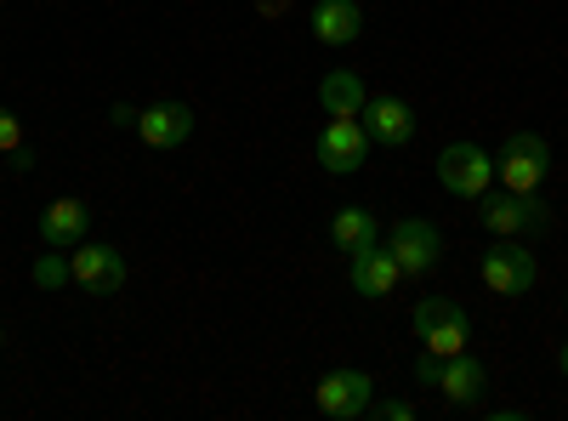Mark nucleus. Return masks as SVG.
Listing matches in <instances>:
<instances>
[{
  "mask_svg": "<svg viewBox=\"0 0 568 421\" xmlns=\"http://www.w3.org/2000/svg\"><path fill=\"white\" fill-rule=\"evenodd\" d=\"M546 177H551L546 137H535V131L506 137V149L495 154V182H500V189H511V194H540Z\"/></svg>",
  "mask_w": 568,
  "mask_h": 421,
  "instance_id": "nucleus-1",
  "label": "nucleus"
},
{
  "mask_svg": "<svg viewBox=\"0 0 568 421\" xmlns=\"http://www.w3.org/2000/svg\"><path fill=\"white\" fill-rule=\"evenodd\" d=\"M415 337H420L426 353L455 359V353H466V342H471V319H466V308L449 302V297H426V302L415 308Z\"/></svg>",
  "mask_w": 568,
  "mask_h": 421,
  "instance_id": "nucleus-2",
  "label": "nucleus"
},
{
  "mask_svg": "<svg viewBox=\"0 0 568 421\" xmlns=\"http://www.w3.org/2000/svg\"><path fill=\"white\" fill-rule=\"evenodd\" d=\"M478 222L495 233V240H517V233H546L551 211H546L535 194H511V189H500V194H484Z\"/></svg>",
  "mask_w": 568,
  "mask_h": 421,
  "instance_id": "nucleus-3",
  "label": "nucleus"
},
{
  "mask_svg": "<svg viewBox=\"0 0 568 421\" xmlns=\"http://www.w3.org/2000/svg\"><path fill=\"white\" fill-rule=\"evenodd\" d=\"M438 182L460 200H484L495 189V154H484L478 143H449L438 154Z\"/></svg>",
  "mask_w": 568,
  "mask_h": 421,
  "instance_id": "nucleus-4",
  "label": "nucleus"
},
{
  "mask_svg": "<svg viewBox=\"0 0 568 421\" xmlns=\"http://www.w3.org/2000/svg\"><path fill=\"white\" fill-rule=\"evenodd\" d=\"M369 131H364V120L353 114V120H329L324 131H318V166L329 171V177H353L364 160H369Z\"/></svg>",
  "mask_w": 568,
  "mask_h": 421,
  "instance_id": "nucleus-5",
  "label": "nucleus"
},
{
  "mask_svg": "<svg viewBox=\"0 0 568 421\" xmlns=\"http://www.w3.org/2000/svg\"><path fill=\"white\" fill-rule=\"evenodd\" d=\"M478 273H484V285H489L495 297H529V291H535V257L517 245V240L489 245L484 262H478Z\"/></svg>",
  "mask_w": 568,
  "mask_h": 421,
  "instance_id": "nucleus-6",
  "label": "nucleus"
},
{
  "mask_svg": "<svg viewBox=\"0 0 568 421\" xmlns=\"http://www.w3.org/2000/svg\"><path fill=\"white\" fill-rule=\"evenodd\" d=\"M387 251L398 257L404 273H433L438 257H444V233H438L433 222H420V217H404V222H393V233H387Z\"/></svg>",
  "mask_w": 568,
  "mask_h": 421,
  "instance_id": "nucleus-7",
  "label": "nucleus"
},
{
  "mask_svg": "<svg viewBox=\"0 0 568 421\" xmlns=\"http://www.w3.org/2000/svg\"><path fill=\"white\" fill-rule=\"evenodd\" d=\"M369 404H375V382L364 370H329L318 382V410L336 421H358V415H369Z\"/></svg>",
  "mask_w": 568,
  "mask_h": 421,
  "instance_id": "nucleus-8",
  "label": "nucleus"
},
{
  "mask_svg": "<svg viewBox=\"0 0 568 421\" xmlns=\"http://www.w3.org/2000/svg\"><path fill=\"white\" fill-rule=\"evenodd\" d=\"M69 268H74V285L91 291V297H114L125 285V257L114 245H85L80 240L74 257H69Z\"/></svg>",
  "mask_w": 568,
  "mask_h": 421,
  "instance_id": "nucleus-9",
  "label": "nucleus"
},
{
  "mask_svg": "<svg viewBox=\"0 0 568 421\" xmlns=\"http://www.w3.org/2000/svg\"><path fill=\"white\" fill-rule=\"evenodd\" d=\"M364 131L375 149H409L415 143V109L404 98H369L364 103Z\"/></svg>",
  "mask_w": 568,
  "mask_h": 421,
  "instance_id": "nucleus-10",
  "label": "nucleus"
},
{
  "mask_svg": "<svg viewBox=\"0 0 568 421\" xmlns=\"http://www.w3.org/2000/svg\"><path fill=\"white\" fill-rule=\"evenodd\" d=\"M136 131L149 149H182L187 137H194V109L187 103H149L136 114Z\"/></svg>",
  "mask_w": 568,
  "mask_h": 421,
  "instance_id": "nucleus-11",
  "label": "nucleus"
},
{
  "mask_svg": "<svg viewBox=\"0 0 568 421\" xmlns=\"http://www.w3.org/2000/svg\"><path fill=\"white\" fill-rule=\"evenodd\" d=\"M347 279H353V291L358 297H393L398 291V279H404V268H398V257L387 251V245H369V251H358L353 257V268H347Z\"/></svg>",
  "mask_w": 568,
  "mask_h": 421,
  "instance_id": "nucleus-12",
  "label": "nucleus"
},
{
  "mask_svg": "<svg viewBox=\"0 0 568 421\" xmlns=\"http://www.w3.org/2000/svg\"><path fill=\"white\" fill-rule=\"evenodd\" d=\"M364 34V7L358 0H318L313 7V40L318 46H353Z\"/></svg>",
  "mask_w": 568,
  "mask_h": 421,
  "instance_id": "nucleus-13",
  "label": "nucleus"
},
{
  "mask_svg": "<svg viewBox=\"0 0 568 421\" xmlns=\"http://www.w3.org/2000/svg\"><path fill=\"white\" fill-rule=\"evenodd\" d=\"M85 228H91V211L85 200H52L40 211V245H80L85 240Z\"/></svg>",
  "mask_w": 568,
  "mask_h": 421,
  "instance_id": "nucleus-14",
  "label": "nucleus"
},
{
  "mask_svg": "<svg viewBox=\"0 0 568 421\" xmlns=\"http://www.w3.org/2000/svg\"><path fill=\"white\" fill-rule=\"evenodd\" d=\"M438 388H444V399H449V404H478V399L489 393V370H484L478 359H471V353H455V359H444Z\"/></svg>",
  "mask_w": 568,
  "mask_h": 421,
  "instance_id": "nucleus-15",
  "label": "nucleus"
},
{
  "mask_svg": "<svg viewBox=\"0 0 568 421\" xmlns=\"http://www.w3.org/2000/svg\"><path fill=\"white\" fill-rule=\"evenodd\" d=\"M318 103L329 109V120H353V114H364L369 91H364V80H358L353 69H329V74L318 80Z\"/></svg>",
  "mask_w": 568,
  "mask_h": 421,
  "instance_id": "nucleus-16",
  "label": "nucleus"
},
{
  "mask_svg": "<svg viewBox=\"0 0 568 421\" xmlns=\"http://www.w3.org/2000/svg\"><path fill=\"white\" fill-rule=\"evenodd\" d=\"M329 245L347 251V257H358V251H369V245H382V228H375V217H369L364 206H342L336 217H329Z\"/></svg>",
  "mask_w": 568,
  "mask_h": 421,
  "instance_id": "nucleus-17",
  "label": "nucleus"
},
{
  "mask_svg": "<svg viewBox=\"0 0 568 421\" xmlns=\"http://www.w3.org/2000/svg\"><path fill=\"white\" fill-rule=\"evenodd\" d=\"M69 279H74V268H69L58 251H45V257L34 262V285H40V291H58V285H69Z\"/></svg>",
  "mask_w": 568,
  "mask_h": 421,
  "instance_id": "nucleus-18",
  "label": "nucleus"
},
{
  "mask_svg": "<svg viewBox=\"0 0 568 421\" xmlns=\"http://www.w3.org/2000/svg\"><path fill=\"white\" fill-rule=\"evenodd\" d=\"M18 149H23V126L12 109H0V154H18Z\"/></svg>",
  "mask_w": 568,
  "mask_h": 421,
  "instance_id": "nucleus-19",
  "label": "nucleus"
},
{
  "mask_svg": "<svg viewBox=\"0 0 568 421\" xmlns=\"http://www.w3.org/2000/svg\"><path fill=\"white\" fill-rule=\"evenodd\" d=\"M369 410H375V421H415V404L409 399H375Z\"/></svg>",
  "mask_w": 568,
  "mask_h": 421,
  "instance_id": "nucleus-20",
  "label": "nucleus"
},
{
  "mask_svg": "<svg viewBox=\"0 0 568 421\" xmlns=\"http://www.w3.org/2000/svg\"><path fill=\"white\" fill-rule=\"evenodd\" d=\"M438 377H444V359L420 348V359H415V382H433V388H438Z\"/></svg>",
  "mask_w": 568,
  "mask_h": 421,
  "instance_id": "nucleus-21",
  "label": "nucleus"
},
{
  "mask_svg": "<svg viewBox=\"0 0 568 421\" xmlns=\"http://www.w3.org/2000/svg\"><path fill=\"white\" fill-rule=\"evenodd\" d=\"M557 364H562V377H568V342H562V348H557Z\"/></svg>",
  "mask_w": 568,
  "mask_h": 421,
  "instance_id": "nucleus-22",
  "label": "nucleus"
},
{
  "mask_svg": "<svg viewBox=\"0 0 568 421\" xmlns=\"http://www.w3.org/2000/svg\"><path fill=\"white\" fill-rule=\"evenodd\" d=\"M0 348H7V331H0Z\"/></svg>",
  "mask_w": 568,
  "mask_h": 421,
  "instance_id": "nucleus-23",
  "label": "nucleus"
},
{
  "mask_svg": "<svg viewBox=\"0 0 568 421\" xmlns=\"http://www.w3.org/2000/svg\"><path fill=\"white\" fill-rule=\"evenodd\" d=\"M562 308H568V297H562Z\"/></svg>",
  "mask_w": 568,
  "mask_h": 421,
  "instance_id": "nucleus-24",
  "label": "nucleus"
}]
</instances>
